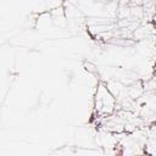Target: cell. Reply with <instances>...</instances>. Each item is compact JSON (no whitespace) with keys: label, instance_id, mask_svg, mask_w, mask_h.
I'll use <instances>...</instances> for the list:
<instances>
[{"label":"cell","instance_id":"obj_1","mask_svg":"<svg viewBox=\"0 0 156 156\" xmlns=\"http://www.w3.org/2000/svg\"><path fill=\"white\" fill-rule=\"evenodd\" d=\"M115 108V100L105 87H100L96 94V110L101 115H110Z\"/></svg>","mask_w":156,"mask_h":156}]
</instances>
